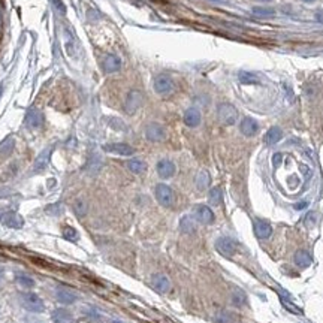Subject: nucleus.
<instances>
[{"mask_svg": "<svg viewBox=\"0 0 323 323\" xmlns=\"http://www.w3.org/2000/svg\"><path fill=\"white\" fill-rule=\"evenodd\" d=\"M217 117L223 124L232 126L238 122V111L230 103H220L217 106Z\"/></svg>", "mask_w": 323, "mask_h": 323, "instance_id": "nucleus-1", "label": "nucleus"}, {"mask_svg": "<svg viewBox=\"0 0 323 323\" xmlns=\"http://www.w3.org/2000/svg\"><path fill=\"white\" fill-rule=\"evenodd\" d=\"M21 305L30 313H42L45 311V304L44 301L36 295V293L27 292L21 295Z\"/></svg>", "mask_w": 323, "mask_h": 323, "instance_id": "nucleus-2", "label": "nucleus"}, {"mask_svg": "<svg viewBox=\"0 0 323 323\" xmlns=\"http://www.w3.org/2000/svg\"><path fill=\"white\" fill-rule=\"evenodd\" d=\"M153 85H154L156 93L160 95V96H169V95H172L174 90H175V84H174L172 78L168 76V75H165V74L157 75V76L154 78V84H153Z\"/></svg>", "mask_w": 323, "mask_h": 323, "instance_id": "nucleus-3", "label": "nucleus"}, {"mask_svg": "<svg viewBox=\"0 0 323 323\" xmlns=\"http://www.w3.org/2000/svg\"><path fill=\"white\" fill-rule=\"evenodd\" d=\"M154 195H156L157 202L162 205V207H165V208L172 207L174 202H175L174 190L169 186H166V184H157L156 190H154Z\"/></svg>", "mask_w": 323, "mask_h": 323, "instance_id": "nucleus-4", "label": "nucleus"}, {"mask_svg": "<svg viewBox=\"0 0 323 323\" xmlns=\"http://www.w3.org/2000/svg\"><path fill=\"white\" fill-rule=\"evenodd\" d=\"M142 102H144V95H142V92H139V90H130V92L127 93L126 102H124V111H126L127 114H135V112L141 108Z\"/></svg>", "mask_w": 323, "mask_h": 323, "instance_id": "nucleus-5", "label": "nucleus"}, {"mask_svg": "<svg viewBox=\"0 0 323 323\" xmlns=\"http://www.w3.org/2000/svg\"><path fill=\"white\" fill-rule=\"evenodd\" d=\"M45 119H44V114L38 109V108H32L28 109L27 114H25V119H24V123L28 129L32 130H36V129H41L42 124H44Z\"/></svg>", "mask_w": 323, "mask_h": 323, "instance_id": "nucleus-6", "label": "nucleus"}, {"mask_svg": "<svg viewBox=\"0 0 323 323\" xmlns=\"http://www.w3.org/2000/svg\"><path fill=\"white\" fill-rule=\"evenodd\" d=\"M145 138L150 142H162L166 138V132L165 127L159 123H149L145 126Z\"/></svg>", "mask_w": 323, "mask_h": 323, "instance_id": "nucleus-7", "label": "nucleus"}, {"mask_svg": "<svg viewBox=\"0 0 323 323\" xmlns=\"http://www.w3.org/2000/svg\"><path fill=\"white\" fill-rule=\"evenodd\" d=\"M216 248L217 251L224 256V257H232L235 253H237V243H235L232 238L229 237H220L216 241Z\"/></svg>", "mask_w": 323, "mask_h": 323, "instance_id": "nucleus-8", "label": "nucleus"}, {"mask_svg": "<svg viewBox=\"0 0 323 323\" xmlns=\"http://www.w3.org/2000/svg\"><path fill=\"white\" fill-rule=\"evenodd\" d=\"M193 216L202 224H211L214 222V213L208 205H196L193 208Z\"/></svg>", "mask_w": 323, "mask_h": 323, "instance_id": "nucleus-9", "label": "nucleus"}, {"mask_svg": "<svg viewBox=\"0 0 323 323\" xmlns=\"http://www.w3.org/2000/svg\"><path fill=\"white\" fill-rule=\"evenodd\" d=\"M103 150H105L106 153L117 154V156H132V154L135 153L133 147H130L129 144H124V142L106 144V145H103Z\"/></svg>", "mask_w": 323, "mask_h": 323, "instance_id": "nucleus-10", "label": "nucleus"}, {"mask_svg": "<svg viewBox=\"0 0 323 323\" xmlns=\"http://www.w3.org/2000/svg\"><path fill=\"white\" fill-rule=\"evenodd\" d=\"M122 58L115 54H106L102 60V69L105 74H115L122 69Z\"/></svg>", "mask_w": 323, "mask_h": 323, "instance_id": "nucleus-11", "label": "nucleus"}, {"mask_svg": "<svg viewBox=\"0 0 323 323\" xmlns=\"http://www.w3.org/2000/svg\"><path fill=\"white\" fill-rule=\"evenodd\" d=\"M253 230H254V235L259 240H268L273 235V226L268 222L262 220V219H254Z\"/></svg>", "mask_w": 323, "mask_h": 323, "instance_id": "nucleus-12", "label": "nucleus"}, {"mask_svg": "<svg viewBox=\"0 0 323 323\" xmlns=\"http://www.w3.org/2000/svg\"><path fill=\"white\" fill-rule=\"evenodd\" d=\"M52 150H54V147L50 145V147H47L45 150L41 151V154L36 157V160H35V163H33V168H32V172H33V174H39V172H42V171L48 166V163H50V160H51Z\"/></svg>", "mask_w": 323, "mask_h": 323, "instance_id": "nucleus-13", "label": "nucleus"}, {"mask_svg": "<svg viewBox=\"0 0 323 323\" xmlns=\"http://www.w3.org/2000/svg\"><path fill=\"white\" fill-rule=\"evenodd\" d=\"M156 171H157V174H159L160 178L168 180V178H172V177H174L177 168H175V165H174L172 160H169V159H162V160L157 162Z\"/></svg>", "mask_w": 323, "mask_h": 323, "instance_id": "nucleus-14", "label": "nucleus"}, {"mask_svg": "<svg viewBox=\"0 0 323 323\" xmlns=\"http://www.w3.org/2000/svg\"><path fill=\"white\" fill-rule=\"evenodd\" d=\"M240 132L248 138L254 136L259 132V124L254 119H251V117H246V119H243L240 123Z\"/></svg>", "mask_w": 323, "mask_h": 323, "instance_id": "nucleus-15", "label": "nucleus"}, {"mask_svg": "<svg viewBox=\"0 0 323 323\" xmlns=\"http://www.w3.org/2000/svg\"><path fill=\"white\" fill-rule=\"evenodd\" d=\"M55 298H57L58 302L66 304V305L74 304V302L78 301V295H76V293L72 292V290H69V289H66V287H58V289L55 290Z\"/></svg>", "mask_w": 323, "mask_h": 323, "instance_id": "nucleus-16", "label": "nucleus"}, {"mask_svg": "<svg viewBox=\"0 0 323 323\" xmlns=\"http://www.w3.org/2000/svg\"><path fill=\"white\" fill-rule=\"evenodd\" d=\"M183 120H184L186 126H189V127H198V126L200 124V122H202V115H200L199 109H196V108H189V109L184 112Z\"/></svg>", "mask_w": 323, "mask_h": 323, "instance_id": "nucleus-17", "label": "nucleus"}, {"mask_svg": "<svg viewBox=\"0 0 323 323\" xmlns=\"http://www.w3.org/2000/svg\"><path fill=\"white\" fill-rule=\"evenodd\" d=\"M151 284H153V287H154L157 292H160V293H166V292L171 290V281H169V278H168L166 275H163V274H156V275H153V277H151Z\"/></svg>", "mask_w": 323, "mask_h": 323, "instance_id": "nucleus-18", "label": "nucleus"}, {"mask_svg": "<svg viewBox=\"0 0 323 323\" xmlns=\"http://www.w3.org/2000/svg\"><path fill=\"white\" fill-rule=\"evenodd\" d=\"M2 223H3L5 226L14 227V229H20V227H23L24 220H23V217H21L20 214H17V213H14V211H9V213H6V214L2 216Z\"/></svg>", "mask_w": 323, "mask_h": 323, "instance_id": "nucleus-19", "label": "nucleus"}, {"mask_svg": "<svg viewBox=\"0 0 323 323\" xmlns=\"http://www.w3.org/2000/svg\"><path fill=\"white\" fill-rule=\"evenodd\" d=\"M51 319L54 323H75V319L72 316V313H69L65 308H57L52 311Z\"/></svg>", "mask_w": 323, "mask_h": 323, "instance_id": "nucleus-20", "label": "nucleus"}, {"mask_svg": "<svg viewBox=\"0 0 323 323\" xmlns=\"http://www.w3.org/2000/svg\"><path fill=\"white\" fill-rule=\"evenodd\" d=\"M281 138H283L281 129L274 126V127H271V129L265 133V136H263V142H265L268 147H273V145H275L277 142H280Z\"/></svg>", "mask_w": 323, "mask_h": 323, "instance_id": "nucleus-21", "label": "nucleus"}, {"mask_svg": "<svg viewBox=\"0 0 323 323\" xmlns=\"http://www.w3.org/2000/svg\"><path fill=\"white\" fill-rule=\"evenodd\" d=\"M293 260H295V263L299 268H308L313 262V257L307 250H298L295 256H293Z\"/></svg>", "mask_w": 323, "mask_h": 323, "instance_id": "nucleus-22", "label": "nucleus"}, {"mask_svg": "<svg viewBox=\"0 0 323 323\" xmlns=\"http://www.w3.org/2000/svg\"><path fill=\"white\" fill-rule=\"evenodd\" d=\"M180 230L183 233H195L196 232V219H193L192 216H183L180 220Z\"/></svg>", "mask_w": 323, "mask_h": 323, "instance_id": "nucleus-23", "label": "nucleus"}, {"mask_svg": "<svg viewBox=\"0 0 323 323\" xmlns=\"http://www.w3.org/2000/svg\"><path fill=\"white\" fill-rule=\"evenodd\" d=\"M230 302L235 307H244L247 304V295L241 289H233L230 293Z\"/></svg>", "mask_w": 323, "mask_h": 323, "instance_id": "nucleus-24", "label": "nucleus"}, {"mask_svg": "<svg viewBox=\"0 0 323 323\" xmlns=\"http://www.w3.org/2000/svg\"><path fill=\"white\" fill-rule=\"evenodd\" d=\"M195 183H196V189L200 190V192H203L205 189H208L210 183H211V177H210L208 171H199V174L196 175Z\"/></svg>", "mask_w": 323, "mask_h": 323, "instance_id": "nucleus-25", "label": "nucleus"}, {"mask_svg": "<svg viewBox=\"0 0 323 323\" xmlns=\"http://www.w3.org/2000/svg\"><path fill=\"white\" fill-rule=\"evenodd\" d=\"M238 79L241 84H246V85H259L260 81L256 75L247 72V71H240L238 72Z\"/></svg>", "mask_w": 323, "mask_h": 323, "instance_id": "nucleus-26", "label": "nucleus"}, {"mask_svg": "<svg viewBox=\"0 0 323 323\" xmlns=\"http://www.w3.org/2000/svg\"><path fill=\"white\" fill-rule=\"evenodd\" d=\"M214 322H217V323H237V317H235V314L230 311L222 310V311L216 313Z\"/></svg>", "mask_w": 323, "mask_h": 323, "instance_id": "nucleus-27", "label": "nucleus"}, {"mask_svg": "<svg viewBox=\"0 0 323 323\" xmlns=\"http://www.w3.org/2000/svg\"><path fill=\"white\" fill-rule=\"evenodd\" d=\"M127 169H129L130 172L139 175V174L145 172L147 165H145V162H142V160H139V159H130V160L127 162Z\"/></svg>", "mask_w": 323, "mask_h": 323, "instance_id": "nucleus-28", "label": "nucleus"}, {"mask_svg": "<svg viewBox=\"0 0 323 323\" xmlns=\"http://www.w3.org/2000/svg\"><path fill=\"white\" fill-rule=\"evenodd\" d=\"M208 200H210L211 205H214V207H219V205H222V202H223V193H222V190H220L219 187L211 189L210 193H208Z\"/></svg>", "mask_w": 323, "mask_h": 323, "instance_id": "nucleus-29", "label": "nucleus"}, {"mask_svg": "<svg viewBox=\"0 0 323 323\" xmlns=\"http://www.w3.org/2000/svg\"><path fill=\"white\" fill-rule=\"evenodd\" d=\"M63 238L68 240V241L75 243V241H78V238H79V233L76 232L75 227H72V226H65V227H63Z\"/></svg>", "mask_w": 323, "mask_h": 323, "instance_id": "nucleus-30", "label": "nucleus"}, {"mask_svg": "<svg viewBox=\"0 0 323 323\" xmlns=\"http://www.w3.org/2000/svg\"><path fill=\"white\" fill-rule=\"evenodd\" d=\"M12 150H14V139L12 138H8V139H5L2 144H0V154H2V156L11 154Z\"/></svg>", "mask_w": 323, "mask_h": 323, "instance_id": "nucleus-31", "label": "nucleus"}, {"mask_svg": "<svg viewBox=\"0 0 323 323\" xmlns=\"http://www.w3.org/2000/svg\"><path fill=\"white\" fill-rule=\"evenodd\" d=\"M87 203L84 202V200H81V199H76L75 202H74V211L76 213V216H79V217H84L85 214H87Z\"/></svg>", "mask_w": 323, "mask_h": 323, "instance_id": "nucleus-32", "label": "nucleus"}, {"mask_svg": "<svg viewBox=\"0 0 323 323\" xmlns=\"http://www.w3.org/2000/svg\"><path fill=\"white\" fill-rule=\"evenodd\" d=\"M17 283L23 287V289H32L35 286V280L27 277V275H17Z\"/></svg>", "mask_w": 323, "mask_h": 323, "instance_id": "nucleus-33", "label": "nucleus"}, {"mask_svg": "<svg viewBox=\"0 0 323 323\" xmlns=\"http://www.w3.org/2000/svg\"><path fill=\"white\" fill-rule=\"evenodd\" d=\"M304 223H305L307 227H313V226L316 224V214H314V213H310V214L305 217V222H304Z\"/></svg>", "mask_w": 323, "mask_h": 323, "instance_id": "nucleus-34", "label": "nucleus"}, {"mask_svg": "<svg viewBox=\"0 0 323 323\" xmlns=\"http://www.w3.org/2000/svg\"><path fill=\"white\" fill-rule=\"evenodd\" d=\"M253 12L256 14V15H274V11L273 9H262V8H254L253 9Z\"/></svg>", "mask_w": 323, "mask_h": 323, "instance_id": "nucleus-35", "label": "nucleus"}, {"mask_svg": "<svg viewBox=\"0 0 323 323\" xmlns=\"http://www.w3.org/2000/svg\"><path fill=\"white\" fill-rule=\"evenodd\" d=\"M281 159H283V154H281V153H275V154L273 156V165H274V166H278V165L281 163Z\"/></svg>", "mask_w": 323, "mask_h": 323, "instance_id": "nucleus-36", "label": "nucleus"}, {"mask_svg": "<svg viewBox=\"0 0 323 323\" xmlns=\"http://www.w3.org/2000/svg\"><path fill=\"white\" fill-rule=\"evenodd\" d=\"M305 207H307V202H302V203H297V205H295L297 210H301V208H305Z\"/></svg>", "mask_w": 323, "mask_h": 323, "instance_id": "nucleus-37", "label": "nucleus"}, {"mask_svg": "<svg viewBox=\"0 0 323 323\" xmlns=\"http://www.w3.org/2000/svg\"><path fill=\"white\" fill-rule=\"evenodd\" d=\"M302 2H305V3H313V2H316V0H302Z\"/></svg>", "mask_w": 323, "mask_h": 323, "instance_id": "nucleus-38", "label": "nucleus"}, {"mask_svg": "<svg viewBox=\"0 0 323 323\" xmlns=\"http://www.w3.org/2000/svg\"><path fill=\"white\" fill-rule=\"evenodd\" d=\"M112 323H122V322H119V320H114Z\"/></svg>", "mask_w": 323, "mask_h": 323, "instance_id": "nucleus-39", "label": "nucleus"}, {"mask_svg": "<svg viewBox=\"0 0 323 323\" xmlns=\"http://www.w3.org/2000/svg\"><path fill=\"white\" fill-rule=\"evenodd\" d=\"M213 2H223V0H213Z\"/></svg>", "mask_w": 323, "mask_h": 323, "instance_id": "nucleus-40", "label": "nucleus"}, {"mask_svg": "<svg viewBox=\"0 0 323 323\" xmlns=\"http://www.w3.org/2000/svg\"><path fill=\"white\" fill-rule=\"evenodd\" d=\"M262 2H271V0H262Z\"/></svg>", "mask_w": 323, "mask_h": 323, "instance_id": "nucleus-41", "label": "nucleus"}]
</instances>
